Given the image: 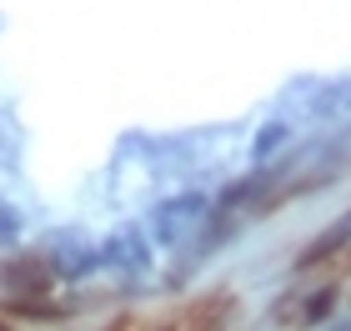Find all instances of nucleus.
<instances>
[{
    "label": "nucleus",
    "mask_w": 351,
    "mask_h": 331,
    "mask_svg": "<svg viewBox=\"0 0 351 331\" xmlns=\"http://www.w3.org/2000/svg\"><path fill=\"white\" fill-rule=\"evenodd\" d=\"M15 236H21V211L0 196V241H15Z\"/></svg>",
    "instance_id": "nucleus-6"
},
{
    "label": "nucleus",
    "mask_w": 351,
    "mask_h": 331,
    "mask_svg": "<svg viewBox=\"0 0 351 331\" xmlns=\"http://www.w3.org/2000/svg\"><path fill=\"white\" fill-rule=\"evenodd\" d=\"M45 266H51V276H86L90 266H95V251L86 246V236H75V231H56Z\"/></svg>",
    "instance_id": "nucleus-2"
},
{
    "label": "nucleus",
    "mask_w": 351,
    "mask_h": 331,
    "mask_svg": "<svg viewBox=\"0 0 351 331\" xmlns=\"http://www.w3.org/2000/svg\"><path fill=\"white\" fill-rule=\"evenodd\" d=\"M106 331H156V326H151L146 317H136V311H125V317H116Z\"/></svg>",
    "instance_id": "nucleus-7"
},
{
    "label": "nucleus",
    "mask_w": 351,
    "mask_h": 331,
    "mask_svg": "<svg viewBox=\"0 0 351 331\" xmlns=\"http://www.w3.org/2000/svg\"><path fill=\"white\" fill-rule=\"evenodd\" d=\"M0 331H10V326H0Z\"/></svg>",
    "instance_id": "nucleus-8"
},
{
    "label": "nucleus",
    "mask_w": 351,
    "mask_h": 331,
    "mask_svg": "<svg viewBox=\"0 0 351 331\" xmlns=\"http://www.w3.org/2000/svg\"><path fill=\"white\" fill-rule=\"evenodd\" d=\"M101 256H106L110 266H121V271H141V266H151V236H141V231H116V236L101 246Z\"/></svg>",
    "instance_id": "nucleus-3"
},
{
    "label": "nucleus",
    "mask_w": 351,
    "mask_h": 331,
    "mask_svg": "<svg viewBox=\"0 0 351 331\" xmlns=\"http://www.w3.org/2000/svg\"><path fill=\"white\" fill-rule=\"evenodd\" d=\"M346 236H351V216H346V221H337V226H331V231H326L311 251H301V261H296V266H301V271H306V266H322L337 246H346Z\"/></svg>",
    "instance_id": "nucleus-5"
},
{
    "label": "nucleus",
    "mask_w": 351,
    "mask_h": 331,
    "mask_svg": "<svg viewBox=\"0 0 351 331\" xmlns=\"http://www.w3.org/2000/svg\"><path fill=\"white\" fill-rule=\"evenodd\" d=\"M221 311H226V302H221V296H206V302L176 311V317L166 326H156V331H221Z\"/></svg>",
    "instance_id": "nucleus-4"
},
{
    "label": "nucleus",
    "mask_w": 351,
    "mask_h": 331,
    "mask_svg": "<svg viewBox=\"0 0 351 331\" xmlns=\"http://www.w3.org/2000/svg\"><path fill=\"white\" fill-rule=\"evenodd\" d=\"M201 211H206V196H176V201H166V206H156V216H151V231H156V241H166V246H176L181 236H191V226L201 221Z\"/></svg>",
    "instance_id": "nucleus-1"
}]
</instances>
